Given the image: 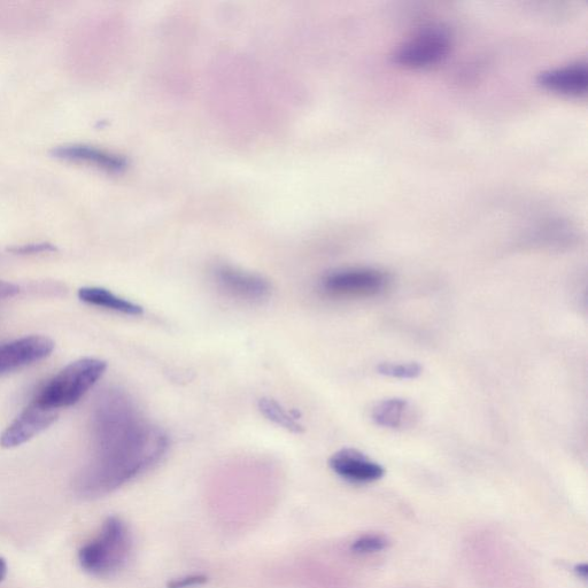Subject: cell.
Listing matches in <instances>:
<instances>
[{
  "instance_id": "6da1fadb",
  "label": "cell",
  "mask_w": 588,
  "mask_h": 588,
  "mask_svg": "<svg viewBox=\"0 0 588 588\" xmlns=\"http://www.w3.org/2000/svg\"><path fill=\"white\" fill-rule=\"evenodd\" d=\"M94 459L83 470L79 489L98 497L150 470L164 458L168 438L146 420L126 392L105 390L92 415Z\"/></svg>"
},
{
  "instance_id": "7a4b0ae2",
  "label": "cell",
  "mask_w": 588,
  "mask_h": 588,
  "mask_svg": "<svg viewBox=\"0 0 588 588\" xmlns=\"http://www.w3.org/2000/svg\"><path fill=\"white\" fill-rule=\"evenodd\" d=\"M133 537L128 525L119 517H108L99 536L81 548V567L96 577L118 574L129 562Z\"/></svg>"
},
{
  "instance_id": "3957f363",
  "label": "cell",
  "mask_w": 588,
  "mask_h": 588,
  "mask_svg": "<svg viewBox=\"0 0 588 588\" xmlns=\"http://www.w3.org/2000/svg\"><path fill=\"white\" fill-rule=\"evenodd\" d=\"M106 369L107 363L96 358H84L69 363L44 386L34 401L57 412L61 408L71 407L94 388Z\"/></svg>"
},
{
  "instance_id": "277c9868",
  "label": "cell",
  "mask_w": 588,
  "mask_h": 588,
  "mask_svg": "<svg viewBox=\"0 0 588 588\" xmlns=\"http://www.w3.org/2000/svg\"><path fill=\"white\" fill-rule=\"evenodd\" d=\"M451 50V37L444 29L427 28L401 43L393 53L396 63L407 67L438 64Z\"/></svg>"
},
{
  "instance_id": "5b68a950",
  "label": "cell",
  "mask_w": 588,
  "mask_h": 588,
  "mask_svg": "<svg viewBox=\"0 0 588 588\" xmlns=\"http://www.w3.org/2000/svg\"><path fill=\"white\" fill-rule=\"evenodd\" d=\"M388 284V277L370 268L346 269L331 273L323 280L324 291L335 297H373Z\"/></svg>"
},
{
  "instance_id": "8992f818",
  "label": "cell",
  "mask_w": 588,
  "mask_h": 588,
  "mask_svg": "<svg viewBox=\"0 0 588 588\" xmlns=\"http://www.w3.org/2000/svg\"><path fill=\"white\" fill-rule=\"evenodd\" d=\"M58 417L57 410L49 409L32 401L0 436V446L14 448L28 443L51 427Z\"/></svg>"
},
{
  "instance_id": "52a82bcc",
  "label": "cell",
  "mask_w": 588,
  "mask_h": 588,
  "mask_svg": "<svg viewBox=\"0 0 588 588\" xmlns=\"http://www.w3.org/2000/svg\"><path fill=\"white\" fill-rule=\"evenodd\" d=\"M54 346L53 340L45 336H27L0 344V375L50 357Z\"/></svg>"
},
{
  "instance_id": "ba28073f",
  "label": "cell",
  "mask_w": 588,
  "mask_h": 588,
  "mask_svg": "<svg viewBox=\"0 0 588 588\" xmlns=\"http://www.w3.org/2000/svg\"><path fill=\"white\" fill-rule=\"evenodd\" d=\"M329 466L347 482L367 484L379 481L385 475L381 464L354 448H343L331 456Z\"/></svg>"
},
{
  "instance_id": "9c48e42d",
  "label": "cell",
  "mask_w": 588,
  "mask_h": 588,
  "mask_svg": "<svg viewBox=\"0 0 588 588\" xmlns=\"http://www.w3.org/2000/svg\"><path fill=\"white\" fill-rule=\"evenodd\" d=\"M215 280L221 290L237 299L259 301L270 292V285L265 278L234 267L221 266L216 269Z\"/></svg>"
},
{
  "instance_id": "30bf717a",
  "label": "cell",
  "mask_w": 588,
  "mask_h": 588,
  "mask_svg": "<svg viewBox=\"0 0 588 588\" xmlns=\"http://www.w3.org/2000/svg\"><path fill=\"white\" fill-rule=\"evenodd\" d=\"M538 83L544 88L561 94L579 96L588 87V68L583 61L546 69L538 75Z\"/></svg>"
},
{
  "instance_id": "8fae6325",
  "label": "cell",
  "mask_w": 588,
  "mask_h": 588,
  "mask_svg": "<svg viewBox=\"0 0 588 588\" xmlns=\"http://www.w3.org/2000/svg\"><path fill=\"white\" fill-rule=\"evenodd\" d=\"M52 156L75 164L94 166L110 173H121L127 167V161L122 157L87 145L58 146L53 149Z\"/></svg>"
},
{
  "instance_id": "7c38bea8",
  "label": "cell",
  "mask_w": 588,
  "mask_h": 588,
  "mask_svg": "<svg viewBox=\"0 0 588 588\" xmlns=\"http://www.w3.org/2000/svg\"><path fill=\"white\" fill-rule=\"evenodd\" d=\"M371 419L378 427L404 430L412 427L416 419L412 404L405 399L391 398L377 402L371 410Z\"/></svg>"
},
{
  "instance_id": "4fadbf2b",
  "label": "cell",
  "mask_w": 588,
  "mask_h": 588,
  "mask_svg": "<svg viewBox=\"0 0 588 588\" xmlns=\"http://www.w3.org/2000/svg\"><path fill=\"white\" fill-rule=\"evenodd\" d=\"M77 296L85 304L102 307L108 311L133 316L142 315L144 312L141 305L131 303V301L116 296L106 289L97 288V286H85L79 290Z\"/></svg>"
},
{
  "instance_id": "5bb4252c",
  "label": "cell",
  "mask_w": 588,
  "mask_h": 588,
  "mask_svg": "<svg viewBox=\"0 0 588 588\" xmlns=\"http://www.w3.org/2000/svg\"><path fill=\"white\" fill-rule=\"evenodd\" d=\"M259 409L269 421L280 425V427L290 432L300 433L304 431L303 425L296 421V417H293L290 413L286 412V410L274 399H261L259 401Z\"/></svg>"
},
{
  "instance_id": "9a60e30c",
  "label": "cell",
  "mask_w": 588,
  "mask_h": 588,
  "mask_svg": "<svg viewBox=\"0 0 588 588\" xmlns=\"http://www.w3.org/2000/svg\"><path fill=\"white\" fill-rule=\"evenodd\" d=\"M378 374L398 379H415L422 374V366L417 362H383L377 366Z\"/></svg>"
},
{
  "instance_id": "2e32d148",
  "label": "cell",
  "mask_w": 588,
  "mask_h": 588,
  "mask_svg": "<svg viewBox=\"0 0 588 588\" xmlns=\"http://www.w3.org/2000/svg\"><path fill=\"white\" fill-rule=\"evenodd\" d=\"M389 544V540L384 536L368 535L355 540L351 548L354 553L370 554L383 551Z\"/></svg>"
},
{
  "instance_id": "e0dca14e",
  "label": "cell",
  "mask_w": 588,
  "mask_h": 588,
  "mask_svg": "<svg viewBox=\"0 0 588 588\" xmlns=\"http://www.w3.org/2000/svg\"><path fill=\"white\" fill-rule=\"evenodd\" d=\"M10 252L20 255H32L40 253L56 252L57 247L50 243L28 244L22 246H15L9 249Z\"/></svg>"
},
{
  "instance_id": "ac0fdd59",
  "label": "cell",
  "mask_w": 588,
  "mask_h": 588,
  "mask_svg": "<svg viewBox=\"0 0 588 588\" xmlns=\"http://www.w3.org/2000/svg\"><path fill=\"white\" fill-rule=\"evenodd\" d=\"M206 576H189L181 579H175L168 584V588H189L197 585H203L207 582Z\"/></svg>"
},
{
  "instance_id": "d6986e66",
  "label": "cell",
  "mask_w": 588,
  "mask_h": 588,
  "mask_svg": "<svg viewBox=\"0 0 588 588\" xmlns=\"http://www.w3.org/2000/svg\"><path fill=\"white\" fill-rule=\"evenodd\" d=\"M21 292L19 285L0 281V299L13 298Z\"/></svg>"
},
{
  "instance_id": "ffe728a7",
  "label": "cell",
  "mask_w": 588,
  "mask_h": 588,
  "mask_svg": "<svg viewBox=\"0 0 588 588\" xmlns=\"http://www.w3.org/2000/svg\"><path fill=\"white\" fill-rule=\"evenodd\" d=\"M575 571L580 578L586 579L588 576V567L586 564H578V566L575 568Z\"/></svg>"
},
{
  "instance_id": "44dd1931",
  "label": "cell",
  "mask_w": 588,
  "mask_h": 588,
  "mask_svg": "<svg viewBox=\"0 0 588 588\" xmlns=\"http://www.w3.org/2000/svg\"><path fill=\"white\" fill-rule=\"evenodd\" d=\"M7 574V564L2 557H0V582H3Z\"/></svg>"
}]
</instances>
